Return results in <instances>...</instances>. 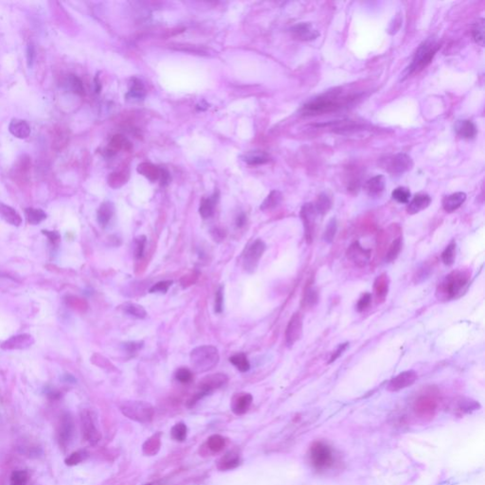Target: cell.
I'll return each mask as SVG.
<instances>
[{
  "label": "cell",
  "mask_w": 485,
  "mask_h": 485,
  "mask_svg": "<svg viewBox=\"0 0 485 485\" xmlns=\"http://www.w3.org/2000/svg\"><path fill=\"white\" fill-rule=\"evenodd\" d=\"M402 246H403L402 237H397L396 239H394L390 244L388 251L386 253V256H385L386 262H392L396 260L398 258L401 250H402Z\"/></svg>",
  "instance_id": "33"
},
{
  "label": "cell",
  "mask_w": 485,
  "mask_h": 485,
  "mask_svg": "<svg viewBox=\"0 0 485 485\" xmlns=\"http://www.w3.org/2000/svg\"><path fill=\"white\" fill-rule=\"evenodd\" d=\"M347 258L351 261L355 266L363 268L367 266L371 261L372 251L371 249L365 248L358 241L353 242L346 251Z\"/></svg>",
  "instance_id": "14"
},
{
  "label": "cell",
  "mask_w": 485,
  "mask_h": 485,
  "mask_svg": "<svg viewBox=\"0 0 485 485\" xmlns=\"http://www.w3.org/2000/svg\"><path fill=\"white\" fill-rule=\"evenodd\" d=\"M129 145L130 146V143L127 141V139H125L124 137H122L121 135H117L115 136L112 140H111V146L114 148V149H122V148H126V146Z\"/></svg>",
  "instance_id": "55"
},
{
  "label": "cell",
  "mask_w": 485,
  "mask_h": 485,
  "mask_svg": "<svg viewBox=\"0 0 485 485\" xmlns=\"http://www.w3.org/2000/svg\"><path fill=\"white\" fill-rule=\"evenodd\" d=\"M314 207H315L317 215L323 216L326 213H328V211L332 208V201L327 194L321 193L317 197L316 203L314 204Z\"/></svg>",
  "instance_id": "34"
},
{
  "label": "cell",
  "mask_w": 485,
  "mask_h": 485,
  "mask_svg": "<svg viewBox=\"0 0 485 485\" xmlns=\"http://www.w3.org/2000/svg\"><path fill=\"white\" fill-rule=\"evenodd\" d=\"M217 200H218V192H215L212 196H210L208 198H205L201 201L200 208H199V213L203 218L207 219L213 214Z\"/></svg>",
  "instance_id": "29"
},
{
  "label": "cell",
  "mask_w": 485,
  "mask_h": 485,
  "mask_svg": "<svg viewBox=\"0 0 485 485\" xmlns=\"http://www.w3.org/2000/svg\"><path fill=\"white\" fill-rule=\"evenodd\" d=\"M191 367L196 373H205L216 367L220 355L218 349L212 345H202L196 347L190 354Z\"/></svg>",
  "instance_id": "3"
},
{
  "label": "cell",
  "mask_w": 485,
  "mask_h": 485,
  "mask_svg": "<svg viewBox=\"0 0 485 485\" xmlns=\"http://www.w3.org/2000/svg\"><path fill=\"white\" fill-rule=\"evenodd\" d=\"M229 362L233 366H235L236 369L242 373H245L250 369L249 361L243 353L236 354L231 357H229Z\"/></svg>",
  "instance_id": "38"
},
{
  "label": "cell",
  "mask_w": 485,
  "mask_h": 485,
  "mask_svg": "<svg viewBox=\"0 0 485 485\" xmlns=\"http://www.w3.org/2000/svg\"><path fill=\"white\" fill-rule=\"evenodd\" d=\"M318 298H319L318 292L313 286L309 285L308 287H306L304 291V295L302 298V306H304V308L307 309L312 308L313 306H315L317 303Z\"/></svg>",
  "instance_id": "36"
},
{
  "label": "cell",
  "mask_w": 485,
  "mask_h": 485,
  "mask_svg": "<svg viewBox=\"0 0 485 485\" xmlns=\"http://www.w3.org/2000/svg\"><path fill=\"white\" fill-rule=\"evenodd\" d=\"M9 131L18 139H27L31 135V126L26 121L14 119L9 124Z\"/></svg>",
  "instance_id": "22"
},
{
  "label": "cell",
  "mask_w": 485,
  "mask_h": 485,
  "mask_svg": "<svg viewBox=\"0 0 485 485\" xmlns=\"http://www.w3.org/2000/svg\"><path fill=\"white\" fill-rule=\"evenodd\" d=\"M380 166L391 174H403L412 169L413 161L409 155L399 153L381 158Z\"/></svg>",
  "instance_id": "8"
},
{
  "label": "cell",
  "mask_w": 485,
  "mask_h": 485,
  "mask_svg": "<svg viewBox=\"0 0 485 485\" xmlns=\"http://www.w3.org/2000/svg\"><path fill=\"white\" fill-rule=\"evenodd\" d=\"M0 217L10 225L19 226L22 223V218L18 211L3 203H0Z\"/></svg>",
  "instance_id": "26"
},
{
  "label": "cell",
  "mask_w": 485,
  "mask_h": 485,
  "mask_svg": "<svg viewBox=\"0 0 485 485\" xmlns=\"http://www.w3.org/2000/svg\"><path fill=\"white\" fill-rule=\"evenodd\" d=\"M29 481V474L25 470L15 471L11 476L10 485H27Z\"/></svg>",
  "instance_id": "45"
},
{
  "label": "cell",
  "mask_w": 485,
  "mask_h": 485,
  "mask_svg": "<svg viewBox=\"0 0 485 485\" xmlns=\"http://www.w3.org/2000/svg\"><path fill=\"white\" fill-rule=\"evenodd\" d=\"M440 48V43L432 37L423 42L418 48L412 62L409 67V75L426 69L432 62L434 56Z\"/></svg>",
  "instance_id": "4"
},
{
  "label": "cell",
  "mask_w": 485,
  "mask_h": 485,
  "mask_svg": "<svg viewBox=\"0 0 485 485\" xmlns=\"http://www.w3.org/2000/svg\"><path fill=\"white\" fill-rule=\"evenodd\" d=\"M146 237L144 235H140L135 239V256L136 258H141L144 254V249L146 245Z\"/></svg>",
  "instance_id": "52"
},
{
  "label": "cell",
  "mask_w": 485,
  "mask_h": 485,
  "mask_svg": "<svg viewBox=\"0 0 485 485\" xmlns=\"http://www.w3.org/2000/svg\"><path fill=\"white\" fill-rule=\"evenodd\" d=\"M350 100V97L341 95L340 92H330L304 104L301 109L302 115L315 116L333 112L343 107Z\"/></svg>",
  "instance_id": "2"
},
{
  "label": "cell",
  "mask_w": 485,
  "mask_h": 485,
  "mask_svg": "<svg viewBox=\"0 0 485 485\" xmlns=\"http://www.w3.org/2000/svg\"><path fill=\"white\" fill-rule=\"evenodd\" d=\"M336 231H337V221L336 218H332L328 222L325 231L323 233V241L327 243L333 242L336 237Z\"/></svg>",
  "instance_id": "43"
},
{
  "label": "cell",
  "mask_w": 485,
  "mask_h": 485,
  "mask_svg": "<svg viewBox=\"0 0 485 485\" xmlns=\"http://www.w3.org/2000/svg\"><path fill=\"white\" fill-rule=\"evenodd\" d=\"M121 308L124 312L128 314L129 316L137 317V318H145L147 316V312L144 309V307L139 305L138 303L127 302V303H124Z\"/></svg>",
  "instance_id": "37"
},
{
  "label": "cell",
  "mask_w": 485,
  "mask_h": 485,
  "mask_svg": "<svg viewBox=\"0 0 485 485\" xmlns=\"http://www.w3.org/2000/svg\"><path fill=\"white\" fill-rule=\"evenodd\" d=\"M470 274L466 270L457 269L447 275L439 283L436 295L439 299L450 300L457 298L467 288Z\"/></svg>",
  "instance_id": "1"
},
{
  "label": "cell",
  "mask_w": 485,
  "mask_h": 485,
  "mask_svg": "<svg viewBox=\"0 0 485 485\" xmlns=\"http://www.w3.org/2000/svg\"><path fill=\"white\" fill-rule=\"evenodd\" d=\"M69 85H70V89L72 90L73 93H75L77 95H81V96L85 94V87L83 85V82L77 76L70 75Z\"/></svg>",
  "instance_id": "46"
},
{
  "label": "cell",
  "mask_w": 485,
  "mask_h": 485,
  "mask_svg": "<svg viewBox=\"0 0 485 485\" xmlns=\"http://www.w3.org/2000/svg\"><path fill=\"white\" fill-rule=\"evenodd\" d=\"M455 131L461 139H472L477 135L476 125L468 120L458 121L455 125Z\"/></svg>",
  "instance_id": "24"
},
{
  "label": "cell",
  "mask_w": 485,
  "mask_h": 485,
  "mask_svg": "<svg viewBox=\"0 0 485 485\" xmlns=\"http://www.w3.org/2000/svg\"><path fill=\"white\" fill-rule=\"evenodd\" d=\"M145 94V89L142 83L138 79H133V83L131 84V88L129 91V95L135 99H141Z\"/></svg>",
  "instance_id": "47"
},
{
  "label": "cell",
  "mask_w": 485,
  "mask_h": 485,
  "mask_svg": "<svg viewBox=\"0 0 485 485\" xmlns=\"http://www.w3.org/2000/svg\"><path fill=\"white\" fill-rule=\"evenodd\" d=\"M431 203V197L427 193H418L412 198L407 207L408 213L413 215L420 211L429 207Z\"/></svg>",
  "instance_id": "20"
},
{
  "label": "cell",
  "mask_w": 485,
  "mask_h": 485,
  "mask_svg": "<svg viewBox=\"0 0 485 485\" xmlns=\"http://www.w3.org/2000/svg\"><path fill=\"white\" fill-rule=\"evenodd\" d=\"M291 34L300 41H311L319 36L318 31L311 23H298L291 28Z\"/></svg>",
  "instance_id": "17"
},
{
  "label": "cell",
  "mask_w": 485,
  "mask_h": 485,
  "mask_svg": "<svg viewBox=\"0 0 485 485\" xmlns=\"http://www.w3.org/2000/svg\"><path fill=\"white\" fill-rule=\"evenodd\" d=\"M417 378H418V374L413 370L402 372L401 373L397 374L394 378H392L390 381L388 389L391 392H398V391H401L403 389H406V388L413 385L417 380Z\"/></svg>",
  "instance_id": "16"
},
{
  "label": "cell",
  "mask_w": 485,
  "mask_h": 485,
  "mask_svg": "<svg viewBox=\"0 0 485 485\" xmlns=\"http://www.w3.org/2000/svg\"><path fill=\"white\" fill-rule=\"evenodd\" d=\"M161 447V433L154 434L150 438H148L143 446H142V450L146 456H155Z\"/></svg>",
  "instance_id": "28"
},
{
  "label": "cell",
  "mask_w": 485,
  "mask_h": 485,
  "mask_svg": "<svg viewBox=\"0 0 485 485\" xmlns=\"http://www.w3.org/2000/svg\"><path fill=\"white\" fill-rule=\"evenodd\" d=\"M438 397L432 392L423 394L416 399L413 409L416 414L422 418L432 417L438 408Z\"/></svg>",
  "instance_id": "11"
},
{
  "label": "cell",
  "mask_w": 485,
  "mask_h": 485,
  "mask_svg": "<svg viewBox=\"0 0 485 485\" xmlns=\"http://www.w3.org/2000/svg\"><path fill=\"white\" fill-rule=\"evenodd\" d=\"M265 248V243L261 239H257L250 244L243 257V267L246 271H254L256 269Z\"/></svg>",
  "instance_id": "13"
},
{
  "label": "cell",
  "mask_w": 485,
  "mask_h": 485,
  "mask_svg": "<svg viewBox=\"0 0 485 485\" xmlns=\"http://www.w3.org/2000/svg\"><path fill=\"white\" fill-rule=\"evenodd\" d=\"M122 414L138 423H150L154 417V408L143 401H126L121 404Z\"/></svg>",
  "instance_id": "6"
},
{
  "label": "cell",
  "mask_w": 485,
  "mask_h": 485,
  "mask_svg": "<svg viewBox=\"0 0 485 485\" xmlns=\"http://www.w3.org/2000/svg\"><path fill=\"white\" fill-rule=\"evenodd\" d=\"M172 284L173 280H161L151 287L150 293H167Z\"/></svg>",
  "instance_id": "51"
},
{
  "label": "cell",
  "mask_w": 485,
  "mask_h": 485,
  "mask_svg": "<svg viewBox=\"0 0 485 485\" xmlns=\"http://www.w3.org/2000/svg\"><path fill=\"white\" fill-rule=\"evenodd\" d=\"M466 193L463 191L454 192L443 199V208L447 212H453L460 208L466 200Z\"/></svg>",
  "instance_id": "21"
},
{
  "label": "cell",
  "mask_w": 485,
  "mask_h": 485,
  "mask_svg": "<svg viewBox=\"0 0 485 485\" xmlns=\"http://www.w3.org/2000/svg\"><path fill=\"white\" fill-rule=\"evenodd\" d=\"M429 275H430V267L428 265H424L422 268H420L416 272V275L414 276L416 283L424 281L426 279L429 278Z\"/></svg>",
  "instance_id": "56"
},
{
  "label": "cell",
  "mask_w": 485,
  "mask_h": 485,
  "mask_svg": "<svg viewBox=\"0 0 485 485\" xmlns=\"http://www.w3.org/2000/svg\"><path fill=\"white\" fill-rule=\"evenodd\" d=\"M223 302H224V294H223V286H220L215 294V303L214 310L215 313L220 314L223 311Z\"/></svg>",
  "instance_id": "54"
},
{
  "label": "cell",
  "mask_w": 485,
  "mask_h": 485,
  "mask_svg": "<svg viewBox=\"0 0 485 485\" xmlns=\"http://www.w3.org/2000/svg\"><path fill=\"white\" fill-rule=\"evenodd\" d=\"M43 234L46 235L49 240L53 243V244H57L58 242H60L61 240V235L59 234V232L55 231V230H42Z\"/></svg>",
  "instance_id": "59"
},
{
  "label": "cell",
  "mask_w": 485,
  "mask_h": 485,
  "mask_svg": "<svg viewBox=\"0 0 485 485\" xmlns=\"http://www.w3.org/2000/svg\"><path fill=\"white\" fill-rule=\"evenodd\" d=\"M245 222H246V216H245V214H244V213H242V214L238 215V217H237V219H236V225H237L238 227H242V226H243L244 224H245Z\"/></svg>",
  "instance_id": "62"
},
{
  "label": "cell",
  "mask_w": 485,
  "mask_h": 485,
  "mask_svg": "<svg viewBox=\"0 0 485 485\" xmlns=\"http://www.w3.org/2000/svg\"><path fill=\"white\" fill-rule=\"evenodd\" d=\"M245 161L250 165H261L269 161V156L265 153H254L247 156Z\"/></svg>",
  "instance_id": "48"
},
{
  "label": "cell",
  "mask_w": 485,
  "mask_h": 485,
  "mask_svg": "<svg viewBox=\"0 0 485 485\" xmlns=\"http://www.w3.org/2000/svg\"><path fill=\"white\" fill-rule=\"evenodd\" d=\"M73 432H74L73 419L69 413H66L61 417L57 430L58 441L62 448H66L70 444L73 436Z\"/></svg>",
  "instance_id": "15"
},
{
  "label": "cell",
  "mask_w": 485,
  "mask_h": 485,
  "mask_svg": "<svg viewBox=\"0 0 485 485\" xmlns=\"http://www.w3.org/2000/svg\"><path fill=\"white\" fill-rule=\"evenodd\" d=\"M207 446H208L209 450L213 451V452H219L225 448V439L220 435H212L208 438Z\"/></svg>",
  "instance_id": "42"
},
{
  "label": "cell",
  "mask_w": 485,
  "mask_h": 485,
  "mask_svg": "<svg viewBox=\"0 0 485 485\" xmlns=\"http://www.w3.org/2000/svg\"><path fill=\"white\" fill-rule=\"evenodd\" d=\"M303 333V316L300 312L292 315L285 329V342L288 347L295 345L301 337Z\"/></svg>",
  "instance_id": "12"
},
{
  "label": "cell",
  "mask_w": 485,
  "mask_h": 485,
  "mask_svg": "<svg viewBox=\"0 0 485 485\" xmlns=\"http://www.w3.org/2000/svg\"><path fill=\"white\" fill-rule=\"evenodd\" d=\"M348 345H349V343H343V344H340L339 346L337 347V349L334 352V354L330 357L329 363H333L334 361H336L345 352V350L348 348Z\"/></svg>",
  "instance_id": "60"
},
{
  "label": "cell",
  "mask_w": 485,
  "mask_h": 485,
  "mask_svg": "<svg viewBox=\"0 0 485 485\" xmlns=\"http://www.w3.org/2000/svg\"><path fill=\"white\" fill-rule=\"evenodd\" d=\"M25 214L28 223L31 225H38L47 218V213L41 208H26Z\"/></svg>",
  "instance_id": "32"
},
{
  "label": "cell",
  "mask_w": 485,
  "mask_h": 485,
  "mask_svg": "<svg viewBox=\"0 0 485 485\" xmlns=\"http://www.w3.org/2000/svg\"><path fill=\"white\" fill-rule=\"evenodd\" d=\"M282 200V195L279 191H272L261 205V210H269L278 207Z\"/></svg>",
  "instance_id": "35"
},
{
  "label": "cell",
  "mask_w": 485,
  "mask_h": 485,
  "mask_svg": "<svg viewBox=\"0 0 485 485\" xmlns=\"http://www.w3.org/2000/svg\"></svg>",
  "instance_id": "64"
},
{
  "label": "cell",
  "mask_w": 485,
  "mask_h": 485,
  "mask_svg": "<svg viewBox=\"0 0 485 485\" xmlns=\"http://www.w3.org/2000/svg\"><path fill=\"white\" fill-rule=\"evenodd\" d=\"M252 400H253L252 395L249 393H242V394L238 395L237 397L234 398L233 402H232V405H231L232 411L236 415L244 414L248 410L249 407L251 406Z\"/></svg>",
  "instance_id": "25"
},
{
  "label": "cell",
  "mask_w": 485,
  "mask_h": 485,
  "mask_svg": "<svg viewBox=\"0 0 485 485\" xmlns=\"http://www.w3.org/2000/svg\"><path fill=\"white\" fill-rule=\"evenodd\" d=\"M35 57H36V51L35 47L33 43H30L27 48V63L29 68H33L35 64Z\"/></svg>",
  "instance_id": "58"
},
{
  "label": "cell",
  "mask_w": 485,
  "mask_h": 485,
  "mask_svg": "<svg viewBox=\"0 0 485 485\" xmlns=\"http://www.w3.org/2000/svg\"><path fill=\"white\" fill-rule=\"evenodd\" d=\"M95 87H95L96 92H97V93H99V92H100V90H101V83H100V81H99L98 77L95 79Z\"/></svg>",
  "instance_id": "63"
},
{
  "label": "cell",
  "mask_w": 485,
  "mask_h": 485,
  "mask_svg": "<svg viewBox=\"0 0 485 485\" xmlns=\"http://www.w3.org/2000/svg\"><path fill=\"white\" fill-rule=\"evenodd\" d=\"M392 198L400 204H408L410 200L411 193L406 187H398L392 193Z\"/></svg>",
  "instance_id": "41"
},
{
  "label": "cell",
  "mask_w": 485,
  "mask_h": 485,
  "mask_svg": "<svg viewBox=\"0 0 485 485\" xmlns=\"http://www.w3.org/2000/svg\"><path fill=\"white\" fill-rule=\"evenodd\" d=\"M192 377H193V374H192L191 371L187 368H180L175 373L176 380L182 383V384H189L192 380Z\"/></svg>",
  "instance_id": "49"
},
{
  "label": "cell",
  "mask_w": 485,
  "mask_h": 485,
  "mask_svg": "<svg viewBox=\"0 0 485 485\" xmlns=\"http://www.w3.org/2000/svg\"><path fill=\"white\" fill-rule=\"evenodd\" d=\"M227 380H228V378L224 373H214V374H209L208 376L204 377L201 381L199 382L198 392L190 400L189 407L194 406L197 403V401L203 398L204 396H207L213 391L224 386Z\"/></svg>",
  "instance_id": "7"
},
{
  "label": "cell",
  "mask_w": 485,
  "mask_h": 485,
  "mask_svg": "<svg viewBox=\"0 0 485 485\" xmlns=\"http://www.w3.org/2000/svg\"><path fill=\"white\" fill-rule=\"evenodd\" d=\"M241 464V459L240 455L236 453L235 451H229L226 453L225 456L221 458V460L218 463V468L222 471L225 470H231L234 468L239 466Z\"/></svg>",
  "instance_id": "27"
},
{
  "label": "cell",
  "mask_w": 485,
  "mask_h": 485,
  "mask_svg": "<svg viewBox=\"0 0 485 485\" xmlns=\"http://www.w3.org/2000/svg\"><path fill=\"white\" fill-rule=\"evenodd\" d=\"M160 171H161V168H158L155 165H153L151 163H147V162L139 164V167H138V172L141 173L142 175H144L145 177H147L148 179H150L151 181H155L156 179H159Z\"/></svg>",
  "instance_id": "31"
},
{
  "label": "cell",
  "mask_w": 485,
  "mask_h": 485,
  "mask_svg": "<svg viewBox=\"0 0 485 485\" xmlns=\"http://www.w3.org/2000/svg\"><path fill=\"white\" fill-rule=\"evenodd\" d=\"M372 294L370 293H365V294L359 298V300L357 301V304H356V309L358 312H365L366 310H368L371 306V303H372Z\"/></svg>",
  "instance_id": "53"
},
{
  "label": "cell",
  "mask_w": 485,
  "mask_h": 485,
  "mask_svg": "<svg viewBox=\"0 0 485 485\" xmlns=\"http://www.w3.org/2000/svg\"><path fill=\"white\" fill-rule=\"evenodd\" d=\"M160 181H161V184L162 185H167L169 183V180H170V175H169V173L164 170V169H161L160 171V177H159Z\"/></svg>",
  "instance_id": "61"
},
{
  "label": "cell",
  "mask_w": 485,
  "mask_h": 485,
  "mask_svg": "<svg viewBox=\"0 0 485 485\" xmlns=\"http://www.w3.org/2000/svg\"><path fill=\"white\" fill-rule=\"evenodd\" d=\"M456 249H457V243L455 241H451L446 249L442 253V261L448 265L450 266L456 260Z\"/></svg>",
  "instance_id": "40"
},
{
  "label": "cell",
  "mask_w": 485,
  "mask_h": 485,
  "mask_svg": "<svg viewBox=\"0 0 485 485\" xmlns=\"http://www.w3.org/2000/svg\"><path fill=\"white\" fill-rule=\"evenodd\" d=\"M123 347H124V350L128 354H135L143 347V342L142 341H129V342L124 343Z\"/></svg>",
  "instance_id": "57"
},
{
  "label": "cell",
  "mask_w": 485,
  "mask_h": 485,
  "mask_svg": "<svg viewBox=\"0 0 485 485\" xmlns=\"http://www.w3.org/2000/svg\"><path fill=\"white\" fill-rule=\"evenodd\" d=\"M309 457L313 467L317 471L328 470L336 464L335 452L330 446L323 442H316L313 444Z\"/></svg>",
  "instance_id": "5"
},
{
  "label": "cell",
  "mask_w": 485,
  "mask_h": 485,
  "mask_svg": "<svg viewBox=\"0 0 485 485\" xmlns=\"http://www.w3.org/2000/svg\"><path fill=\"white\" fill-rule=\"evenodd\" d=\"M81 427L84 439L91 446H96L101 440V434L96 427L94 417L87 410L81 413Z\"/></svg>",
  "instance_id": "9"
},
{
  "label": "cell",
  "mask_w": 485,
  "mask_h": 485,
  "mask_svg": "<svg viewBox=\"0 0 485 485\" xmlns=\"http://www.w3.org/2000/svg\"><path fill=\"white\" fill-rule=\"evenodd\" d=\"M300 218L304 227V237L305 241L308 244H311L314 240L315 235V227H316V219L317 213L315 209L314 204L306 203L302 206L300 209Z\"/></svg>",
  "instance_id": "10"
},
{
  "label": "cell",
  "mask_w": 485,
  "mask_h": 485,
  "mask_svg": "<svg viewBox=\"0 0 485 485\" xmlns=\"http://www.w3.org/2000/svg\"><path fill=\"white\" fill-rule=\"evenodd\" d=\"M34 342L35 339L33 336L28 334H22V335L14 336L11 338L7 339L5 342H3L1 348L3 350H21L32 346Z\"/></svg>",
  "instance_id": "18"
},
{
  "label": "cell",
  "mask_w": 485,
  "mask_h": 485,
  "mask_svg": "<svg viewBox=\"0 0 485 485\" xmlns=\"http://www.w3.org/2000/svg\"><path fill=\"white\" fill-rule=\"evenodd\" d=\"M385 177L384 175H375L369 179L364 185V191L371 197H378L385 190Z\"/></svg>",
  "instance_id": "19"
},
{
  "label": "cell",
  "mask_w": 485,
  "mask_h": 485,
  "mask_svg": "<svg viewBox=\"0 0 485 485\" xmlns=\"http://www.w3.org/2000/svg\"><path fill=\"white\" fill-rule=\"evenodd\" d=\"M472 36H473V39L474 41L484 47L485 46V19L484 18H481L479 19L474 27H473V30H472Z\"/></svg>",
  "instance_id": "39"
},
{
  "label": "cell",
  "mask_w": 485,
  "mask_h": 485,
  "mask_svg": "<svg viewBox=\"0 0 485 485\" xmlns=\"http://www.w3.org/2000/svg\"><path fill=\"white\" fill-rule=\"evenodd\" d=\"M114 214V206L111 202H104L98 209L97 218L98 222L102 226L108 225Z\"/></svg>",
  "instance_id": "30"
},
{
  "label": "cell",
  "mask_w": 485,
  "mask_h": 485,
  "mask_svg": "<svg viewBox=\"0 0 485 485\" xmlns=\"http://www.w3.org/2000/svg\"><path fill=\"white\" fill-rule=\"evenodd\" d=\"M389 286H390V279L386 273H382L375 279L373 290L378 303L385 301L386 297L389 292Z\"/></svg>",
  "instance_id": "23"
},
{
  "label": "cell",
  "mask_w": 485,
  "mask_h": 485,
  "mask_svg": "<svg viewBox=\"0 0 485 485\" xmlns=\"http://www.w3.org/2000/svg\"><path fill=\"white\" fill-rule=\"evenodd\" d=\"M188 433V429L187 426L184 423H178L175 426H173L171 434L172 437L177 442H183L187 438Z\"/></svg>",
  "instance_id": "44"
},
{
  "label": "cell",
  "mask_w": 485,
  "mask_h": 485,
  "mask_svg": "<svg viewBox=\"0 0 485 485\" xmlns=\"http://www.w3.org/2000/svg\"><path fill=\"white\" fill-rule=\"evenodd\" d=\"M87 457V453L85 451H77V452H74L70 455V457L67 458L66 460V465L67 466H77L79 465L80 463H82Z\"/></svg>",
  "instance_id": "50"
}]
</instances>
